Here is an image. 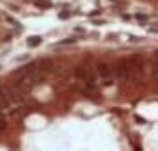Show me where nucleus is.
<instances>
[{"instance_id":"0eeeda50","label":"nucleus","mask_w":158,"mask_h":151,"mask_svg":"<svg viewBox=\"0 0 158 151\" xmlns=\"http://www.w3.org/2000/svg\"><path fill=\"white\" fill-rule=\"evenodd\" d=\"M75 41H78L77 37H68V39H64V41H60L59 44H68V43H75Z\"/></svg>"},{"instance_id":"9d476101","label":"nucleus","mask_w":158,"mask_h":151,"mask_svg":"<svg viewBox=\"0 0 158 151\" xmlns=\"http://www.w3.org/2000/svg\"><path fill=\"white\" fill-rule=\"evenodd\" d=\"M137 20H139V22H146V20H148V16H144V15H137Z\"/></svg>"},{"instance_id":"1a4fd4ad","label":"nucleus","mask_w":158,"mask_h":151,"mask_svg":"<svg viewBox=\"0 0 158 151\" xmlns=\"http://www.w3.org/2000/svg\"><path fill=\"white\" fill-rule=\"evenodd\" d=\"M37 6H39V7H52L50 2H37Z\"/></svg>"},{"instance_id":"f03ea898","label":"nucleus","mask_w":158,"mask_h":151,"mask_svg":"<svg viewBox=\"0 0 158 151\" xmlns=\"http://www.w3.org/2000/svg\"><path fill=\"white\" fill-rule=\"evenodd\" d=\"M96 77H98V82H100L103 87H110L112 84H115V68H112L107 62H100L96 66Z\"/></svg>"},{"instance_id":"423d86ee","label":"nucleus","mask_w":158,"mask_h":151,"mask_svg":"<svg viewBox=\"0 0 158 151\" xmlns=\"http://www.w3.org/2000/svg\"><path fill=\"white\" fill-rule=\"evenodd\" d=\"M153 75L158 78V52L155 53V62H153Z\"/></svg>"},{"instance_id":"6e6552de","label":"nucleus","mask_w":158,"mask_h":151,"mask_svg":"<svg viewBox=\"0 0 158 151\" xmlns=\"http://www.w3.org/2000/svg\"><path fill=\"white\" fill-rule=\"evenodd\" d=\"M6 20H7V23H11V25H15V27H20V22H16V20H13L11 16H7Z\"/></svg>"},{"instance_id":"9b49d317","label":"nucleus","mask_w":158,"mask_h":151,"mask_svg":"<svg viewBox=\"0 0 158 151\" xmlns=\"http://www.w3.org/2000/svg\"><path fill=\"white\" fill-rule=\"evenodd\" d=\"M101 11L100 9H96V11H91V13H89V16H96V15H100Z\"/></svg>"},{"instance_id":"39448f33","label":"nucleus","mask_w":158,"mask_h":151,"mask_svg":"<svg viewBox=\"0 0 158 151\" xmlns=\"http://www.w3.org/2000/svg\"><path fill=\"white\" fill-rule=\"evenodd\" d=\"M41 37L39 36H32V37H29L27 39V46H30V48H34V46H37V44H41Z\"/></svg>"},{"instance_id":"f257e3e1","label":"nucleus","mask_w":158,"mask_h":151,"mask_svg":"<svg viewBox=\"0 0 158 151\" xmlns=\"http://www.w3.org/2000/svg\"><path fill=\"white\" fill-rule=\"evenodd\" d=\"M75 77H77V82H78L80 89L85 94H94L96 89H98V77L96 73L87 68V66H78L77 71H75Z\"/></svg>"},{"instance_id":"7ed1b4c3","label":"nucleus","mask_w":158,"mask_h":151,"mask_svg":"<svg viewBox=\"0 0 158 151\" xmlns=\"http://www.w3.org/2000/svg\"><path fill=\"white\" fill-rule=\"evenodd\" d=\"M130 62V69H131V80L140 82L146 75V62H144L142 55H131L128 59Z\"/></svg>"},{"instance_id":"20e7f679","label":"nucleus","mask_w":158,"mask_h":151,"mask_svg":"<svg viewBox=\"0 0 158 151\" xmlns=\"http://www.w3.org/2000/svg\"><path fill=\"white\" fill-rule=\"evenodd\" d=\"M115 77L119 82H130L131 80V69L128 61H119L115 66Z\"/></svg>"}]
</instances>
